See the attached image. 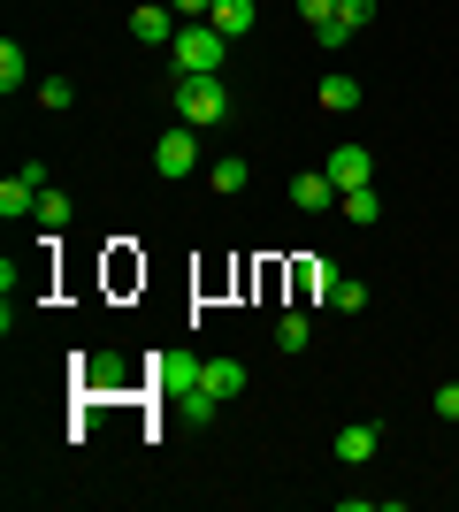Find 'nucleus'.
I'll use <instances>...</instances> for the list:
<instances>
[{"label":"nucleus","mask_w":459,"mask_h":512,"mask_svg":"<svg viewBox=\"0 0 459 512\" xmlns=\"http://www.w3.org/2000/svg\"><path fill=\"white\" fill-rule=\"evenodd\" d=\"M222 54H230V39H222L215 23H184V31L169 39L176 77H222Z\"/></svg>","instance_id":"nucleus-1"},{"label":"nucleus","mask_w":459,"mask_h":512,"mask_svg":"<svg viewBox=\"0 0 459 512\" xmlns=\"http://www.w3.org/2000/svg\"><path fill=\"white\" fill-rule=\"evenodd\" d=\"M230 85L222 77H176V123H192V130H215V123H230Z\"/></svg>","instance_id":"nucleus-2"},{"label":"nucleus","mask_w":459,"mask_h":512,"mask_svg":"<svg viewBox=\"0 0 459 512\" xmlns=\"http://www.w3.org/2000/svg\"><path fill=\"white\" fill-rule=\"evenodd\" d=\"M153 367V390H161V398H192L199 383H207V360H199V352H184V344H176V352H161V360H146Z\"/></svg>","instance_id":"nucleus-3"},{"label":"nucleus","mask_w":459,"mask_h":512,"mask_svg":"<svg viewBox=\"0 0 459 512\" xmlns=\"http://www.w3.org/2000/svg\"><path fill=\"white\" fill-rule=\"evenodd\" d=\"M153 169H161V176H192V169H199V130H192V123L161 130V146H153Z\"/></svg>","instance_id":"nucleus-4"},{"label":"nucleus","mask_w":459,"mask_h":512,"mask_svg":"<svg viewBox=\"0 0 459 512\" xmlns=\"http://www.w3.org/2000/svg\"><path fill=\"white\" fill-rule=\"evenodd\" d=\"M176 31H184V16H176L169 0H138V8H131V39L138 46H169Z\"/></svg>","instance_id":"nucleus-5"},{"label":"nucleus","mask_w":459,"mask_h":512,"mask_svg":"<svg viewBox=\"0 0 459 512\" xmlns=\"http://www.w3.org/2000/svg\"><path fill=\"white\" fill-rule=\"evenodd\" d=\"M322 169H329V184H337V192H360V184L375 176V153H368V146H337Z\"/></svg>","instance_id":"nucleus-6"},{"label":"nucleus","mask_w":459,"mask_h":512,"mask_svg":"<svg viewBox=\"0 0 459 512\" xmlns=\"http://www.w3.org/2000/svg\"><path fill=\"white\" fill-rule=\"evenodd\" d=\"M329 199H345L337 184H329V169H299V176H291V207H299V214H322Z\"/></svg>","instance_id":"nucleus-7"},{"label":"nucleus","mask_w":459,"mask_h":512,"mask_svg":"<svg viewBox=\"0 0 459 512\" xmlns=\"http://www.w3.org/2000/svg\"><path fill=\"white\" fill-rule=\"evenodd\" d=\"M375 451H383V428H375V421H352V428H337V459H345V467H368Z\"/></svg>","instance_id":"nucleus-8"},{"label":"nucleus","mask_w":459,"mask_h":512,"mask_svg":"<svg viewBox=\"0 0 459 512\" xmlns=\"http://www.w3.org/2000/svg\"><path fill=\"white\" fill-rule=\"evenodd\" d=\"M322 107L329 115H352V107H360V77H352V69H329L322 77Z\"/></svg>","instance_id":"nucleus-9"},{"label":"nucleus","mask_w":459,"mask_h":512,"mask_svg":"<svg viewBox=\"0 0 459 512\" xmlns=\"http://www.w3.org/2000/svg\"><path fill=\"white\" fill-rule=\"evenodd\" d=\"M253 16H261L253 0H215V16H207V23H215L222 39H245V31H253Z\"/></svg>","instance_id":"nucleus-10"},{"label":"nucleus","mask_w":459,"mask_h":512,"mask_svg":"<svg viewBox=\"0 0 459 512\" xmlns=\"http://www.w3.org/2000/svg\"><path fill=\"white\" fill-rule=\"evenodd\" d=\"M199 390H215L222 406H230V398L245 390V360H207V383H199Z\"/></svg>","instance_id":"nucleus-11"},{"label":"nucleus","mask_w":459,"mask_h":512,"mask_svg":"<svg viewBox=\"0 0 459 512\" xmlns=\"http://www.w3.org/2000/svg\"><path fill=\"white\" fill-rule=\"evenodd\" d=\"M23 85H31V62H23V46H16V39H0V92L16 100Z\"/></svg>","instance_id":"nucleus-12"},{"label":"nucleus","mask_w":459,"mask_h":512,"mask_svg":"<svg viewBox=\"0 0 459 512\" xmlns=\"http://www.w3.org/2000/svg\"><path fill=\"white\" fill-rule=\"evenodd\" d=\"M337 207H345V222H360V230H375V222H383V199H375V184H360V192H345V199H337Z\"/></svg>","instance_id":"nucleus-13"},{"label":"nucleus","mask_w":459,"mask_h":512,"mask_svg":"<svg viewBox=\"0 0 459 512\" xmlns=\"http://www.w3.org/2000/svg\"><path fill=\"white\" fill-rule=\"evenodd\" d=\"M245 176H253V169H245V153H222L215 169H207V192H245Z\"/></svg>","instance_id":"nucleus-14"},{"label":"nucleus","mask_w":459,"mask_h":512,"mask_svg":"<svg viewBox=\"0 0 459 512\" xmlns=\"http://www.w3.org/2000/svg\"><path fill=\"white\" fill-rule=\"evenodd\" d=\"M306 344H314V321H306V314H284V321H276V352H306Z\"/></svg>","instance_id":"nucleus-15"},{"label":"nucleus","mask_w":459,"mask_h":512,"mask_svg":"<svg viewBox=\"0 0 459 512\" xmlns=\"http://www.w3.org/2000/svg\"><path fill=\"white\" fill-rule=\"evenodd\" d=\"M329 306H337V314H368V283H360V276H337Z\"/></svg>","instance_id":"nucleus-16"},{"label":"nucleus","mask_w":459,"mask_h":512,"mask_svg":"<svg viewBox=\"0 0 459 512\" xmlns=\"http://www.w3.org/2000/svg\"><path fill=\"white\" fill-rule=\"evenodd\" d=\"M69 100H77L69 77H39V107H46V115H69Z\"/></svg>","instance_id":"nucleus-17"},{"label":"nucleus","mask_w":459,"mask_h":512,"mask_svg":"<svg viewBox=\"0 0 459 512\" xmlns=\"http://www.w3.org/2000/svg\"><path fill=\"white\" fill-rule=\"evenodd\" d=\"M31 214H39L46 230H62V222H69V192H54V184H46V192H39V207H31Z\"/></svg>","instance_id":"nucleus-18"},{"label":"nucleus","mask_w":459,"mask_h":512,"mask_svg":"<svg viewBox=\"0 0 459 512\" xmlns=\"http://www.w3.org/2000/svg\"><path fill=\"white\" fill-rule=\"evenodd\" d=\"M314 39H322V46H329V54H337V46H352V39H360V31H352V23H345V16H329V23H314Z\"/></svg>","instance_id":"nucleus-19"},{"label":"nucleus","mask_w":459,"mask_h":512,"mask_svg":"<svg viewBox=\"0 0 459 512\" xmlns=\"http://www.w3.org/2000/svg\"><path fill=\"white\" fill-rule=\"evenodd\" d=\"M337 8H345V0H299V16H306V31H314V23H329V16H337Z\"/></svg>","instance_id":"nucleus-20"},{"label":"nucleus","mask_w":459,"mask_h":512,"mask_svg":"<svg viewBox=\"0 0 459 512\" xmlns=\"http://www.w3.org/2000/svg\"><path fill=\"white\" fill-rule=\"evenodd\" d=\"M337 16H345L352 31H368V23H375V0H345V8H337Z\"/></svg>","instance_id":"nucleus-21"},{"label":"nucleus","mask_w":459,"mask_h":512,"mask_svg":"<svg viewBox=\"0 0 459 512\" xmlns=\"http://www.w3.org/2000/svg\"><path fill=\"white\" fill-rule=\"evenodd\" d=\"M169 8H176L184 23H207V16H215V0H169Z\"/></svg>","instance_id":"nucleus-22"},{"label":"nucleus","mask_w":459,"mask_h":512,"mask_svg":"<svg viewBox=\"0 0 459 512\" xmlns=\"http://www.w3.org/2000/svg\"><path fill=\"white\" fill-rule=\"evenodd\" d=\"M437 421H459V383H444V390H437Z\"/></svg>","instance_id":"nucleus-23"}]
</instances>
